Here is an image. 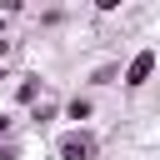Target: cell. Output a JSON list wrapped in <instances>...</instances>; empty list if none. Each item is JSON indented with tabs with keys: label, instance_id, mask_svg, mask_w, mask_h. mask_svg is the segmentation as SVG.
<instances>
[{
	"label": "cell",
	"instance_id": "10",
	"mask_svg": "<svg viewBox=\"0 0 160 160\" xmlns=\"http://www.w3.org/2000/svg\"><path fill=\"white\" fill-rule=\"evenodd\" d=\"M0 40H5V15H0Z\"/></svg>",
	"mask_w": 160,
	"mask_h": 160
},
{
	"label": "cell",
	"instance_id": "5",
	"mask_svg": "<svg viewBox=\"0 0 160 160\" xmlns=\"http://www.w3.org/2000/svg\"><path fill=\"white\" fill-rule=\"evenodd\" d=\"M120 80V60H105V65H95V75H90V85H115Z\"/></svg>",
	"mask_w": 160,
	"mask_h": 160
},
{
	"label": "cell",
	"instance_id": "1",
	"mask_svg": "<svg viewBox=\"0 0 160 160\" xmlns=\"http://www.w3.org/2000/svg\"><path fill=\"white\" fill-rule=\"evenodd\" d=\"M55 160H100V135L95 130H60L55 135Z\"/></svg>",
	"mask_w": 160,
	"mask_h": 160
},
{
	"label": "cell",
	"instance_id": "2",
	"mask_svg": "<svg viewBox=\"0 0 160 160\" xmlns=\"http://www.w3.org/2000/svg\"><path fill=\"white\" fill-rule=\"evenodd\" d=\"M155 70H160V50L145 45V50H135V55L120 65V85H125V90H145V85L155 80Z\"/></svg>",
	"mask_w": 160,
	"mask_h": 160
},
{
	"label": "cell",
	"instance_id": "7",
	"mask_svg": "<svg viewBox=\"0 0 160 160\" xmlns=\"http://www.w3.org/2000/svg\"><path fill=\"white\" fill-rule=\"evenodd\" d=\"M10 130H15V115H10V110H0V145L10 140Z\"/></svg>",
	"mask_w": 160,
	"mask_h": 160
},
{
	"label": "cell",
	"instance_id": "3",
	"mask_svg": "<svg viewBox=\"0 0 160 160\" xmlns=\"http://www.w3.org/2000/svg\"><path fill=\"white\" fill-rule=\"evenodd\" d=\"M60 115H65V120H75V130H85V120L95 115V100H90V95H70Z\"/></svg>",
	"mask_w": 160,
	"mask_h": 160
},
{
	"label": "cell",
	"instance_id": "6",
	"mask_svg": "<svg viewBox=\"0 0 160 160\" xmlns=\"http://www.w3.org/2000/svg\"><path fill=\"white\" fill-rule=\"evenodd\" d=\"M30 120H35V125H40V130H45V125H50V120H60V105H50V100H40V105H35V110H30Z\"/></svg>",
	"mask_w": 160,
	"mask_h": 160
},
{
	"label": "cell",
	"instance_id": "4",
	"mask_svg": "<svg viewBox=\"0 0 160 160\" xmlns=\"http://www.w3.org/2000/svg\"><path fill=\"white\" fill-rule=\"evenodd\" d=\"M40 90H45V80H40V75H25V80L15 85V105L35 110V105H40Z\"/></svg>",
	"mask_w": 160,
	"mask_h": 160
},
{
	"label": "cell",
	"instance_id": "9",
	"mask_svg": "<svg viewBox=\"0 0 160 160\" xmlns=\"http://www.w3.org/2000/svg\"><path fill=\"white\" fill-rule=\"evenodd\" d=\"M5 80H10V75H5V65H0V85H5Z\"/></svg>",
	"mask_w": 160,
	"mask_h": 160
},
{
	"label": "cell",
	"instance_id": "8",
	"mask_svg": "<svg viewBox=\"0 0 160 160\" xmlns=\"http://www.w3.org/2000/svg\"><path fill=\"white\" fill-rule=\"evenodd\" d=\"M0 160H20V145H15V140H5V145H0Z\"/></svg>",
	"mask_w": 160,
	"mask_h": 160
}]
</instances>
